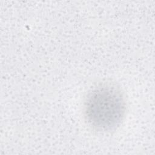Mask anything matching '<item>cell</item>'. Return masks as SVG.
Returning a JSON list of instances; mask_svg holds the SVG:
<instances>
[{"instance_id":"6da1fadb","label":"cell","mask_w":155,"mask_h":155,"mask_svg":"<svg viewBox=\"0 0 155 155\" xmlns=\"http://www.w3.org/2000/svg\"><path fill=\"white\" fill-rule=\"evenodd\" d=\"M126 102L116 85L102 84L91 90L84 103V114L90 127L98 131L116 129L122 122Z\"/></svg>"}]
</instances>
